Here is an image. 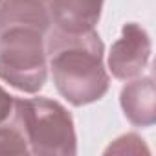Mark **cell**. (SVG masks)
Listing matches in <instances>:
<instances>
[{
  "label": "cell",
  "instance_id": "obj_1",
  "mask_svg": "<svg viewBox=\"0 0 156 156\" xmlns=\"http://www.w3.org/2000/svg\"><path fill=\"white\" fill-rule=\"evenodd\" d=\"M44 44L53 85L70 105L85 107L105 98L110 75L105 68V44L96 30L68 33L51 26Z\"/></svg>",
  "mask_w": 156,
  "mask_h": 156
},
{
  "label": "cell",
  "instance_id": "obj_2",
  "mask_svg": "<svg viewBox=\"0 0 156 156\" xmlns=\"http://www.w3.org/2000/svg\"><path fill=\"white\" fill-rule=\"evenodd\" d=\"M11 118L19 125L30 154L72 156L77 152L73 118L59 101L44 96L15 98Z\"/></svg>",
  "mask_w": 156,
  "mask_h": 156
},
{
  "label": "cell",
  "instance_id": "obj_3",
  "mask_svg": "<svg viewBox=\"0 0 156 156\" xmlns=\"http://www.w3.org/2000/svg\"><path fill=\"white\" fill-rule=\"evenodd\" d=\"M46 79L44 33L30 28H11L0 33V81L35 96L44 88Z\"/></svg>",
  "mask_w": 156,
  "mask_h": 156
},
{
  "label": "cell",
  "instance_id": "obj_4",
  "mask_svg": "<svg viewBox=\"0 0 156 156\" xmlns=\"http://www.w3.org/2000/svg\"><path fill=\"white\" fill-rule=\"evenodd\" d=\"M151 37L138 22H127L121 28L119 39L110 46L107 66L112 77L130 81L140 77L151 61Z\"/></svg>",
  "mask_w": 156,
  "mask_h": 156
},
{
  "label": "cell",
  "instance_id": "obj_5",
  "mask_svg": "<svg viewBox=\"0 0 156 156\" xmlns=\"http://www.w3.org/2000/svg\"><path fill=\"white\" fill-rule=\"evenodd\" d=\"M105 0H50L51 26L68 33L96 30Z\"/></svg>",
  "mask_w": 156,
  "mask_h": 156
},
{
  "label": "cell",
  "instance_id": "obj_6",
  "mask_svg": "<svg viewBox=\"0 0 156 156\" xmlns=\"http://www.w3.org/2000/svg\"><path fill=\"white\" fill-rule=\"evenodd\" d=\"M119 103L125 118L134 127H152L156 121V92L152 77H136L121 88Z\"/></svg>",
  "mask_w": 156,
  "mask_h": 156
},
{
  "label": "cell",
  "instance_id": "obj_7",
  "mask_svg": "<svg viewBox=\"0 0 156 156\" xmlns=\"http://www.w3.org/2000/svg\"><path fill=\"white\" fill-rule=\"evenodd\" d=\"M11 28H30L46 35L51 28L50 8L37 0H2L0 33Z\"/></svg>",
  "mask_w": 156,
  "mask_h": 156
},
{
  "label": "cell",
  "instance_id": "obj_8",
  "mask_svg": "<svg viewBox=\"0 0 156 156\" xmlns=\"http://www.w3.org/2000/svg\"><path fill=\"white\" fill-rule=\"evenodd\" d=\"M141 151L143 152H149V149L145 147L143 140L138 134L129 132V134H123V136L116 138L114 143H110L105 152H118V154H125V152L130 154L132 152V154H140Z\"/></svg>",
  "mask_w": 156,
  "mask_h": 156
},
{
  "label": "cell",
  "instance_id": "obj_9",
  "mask_svg": "<svg viewBox=\"0 0 156 156\" xmlns=\"http://www.w3.org/2000/svg\"><path fill=\"white\" fill-rule=\"evenodd\" d=\"M13 101H15V96H11L2 85H0V125L9 118V114L13 110Z\"/></svg>",
  "mask_w": 156,
  "mask_h": 156
},
{
  "label": "cell",
  "instance_id": "obj_10",
  "mask_svg": "<svg viewBox=\"0 0 156 156\" xmlns=\"http://www.w3.org/2000/svg\"><path fill=\"white\" fill-rule=\"evenodd\" d=\"M0 4H2V0H0Z\"/></svg>",
  "mask_w": 156,
  "mask_h": 156
}]
</instances>
